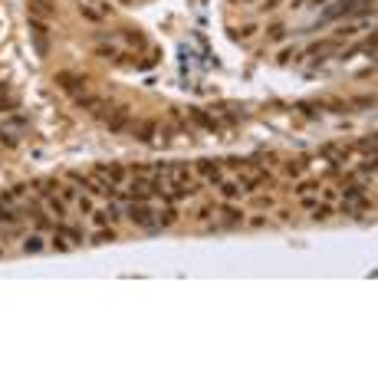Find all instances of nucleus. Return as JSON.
I'll return each mask as SVG.
<instances>
[{
	"instance_id": "f257e3e1",
	"label": "nucleus",
	"mask_w": 378,
	"mask_h": 378,
	"mask_svg": "<svg viewBox=\"0 0 378 378\" xmlns=\"http://www.w3.org/2000/svg\"><path fill=\"white\" fill-rule=\"evenodd\" d=\"M128 118H132L128 105H115V112H109V115H105V128H109L112 135H122L128 128Z\"/></svg>"
},
{
	"instance_id": "f03ea898",
	"label": "nucleus",
	"mask_w": 378,
	"mask_h": 378,
	"mask_svg": "<svg viewBox=\"0 0 378 378\" xmlns=\"http://www.w3.org/2000/svg\"><path fill=\"white\" fill-rule=\"evenodd\" d=\"M56 82L72 95H82V89H86V76H76V72H56Z\"/></svg>"
},
{
	"instance_id": "7ed1b4c3",
	"label": "nucleus",
	"mask_w": 378,
	"mask_h": 378,
	"mask_svg": "<svg viewBox=\"0 0 378 378\" xmlns=\"http://www.w3.org/2000/svg\"><path fill=\"white\" fill-rule=\"evenodd\" d=\"M128 217H132L135 224H142V227H155V214H151V207L142 204V201H135V204L128 207Z\"/></svg>"
},
{
	"instance_id": "20e7f679",
	"label": "nucleus",
	"mask_w": 378,
	"mask_h": 378,
	"mask_svg": "<svg viewBox=\"0 0 378 378\" xmlns=\"http://www.w3.org/2000/svg\"><path fill=\"white\" fill-rule=\"evenodd\" d=\"M352 7H355V0H339V3H332V7L323 13V20H336V16H346V13H352Z\"/></svg>"
},
{
	"instance_id": "39448f33",
	"label": "nucleus",
	"mask_w": 378,
	"mask_h": 378,
	"mask_svg": "<svg viewBox=\"0 0 378 378\" xmlns=\"http://www.w3.org/2000/svg\"><path fill=\"white\" fill-rule=\"evenodd\" d=\"M155 122H142V125H138V128H135V138H138V142H145V145H148L151 142V138H155Z\"/></svg>"
},
{
	"instance_id": "423d86ee",
	"label": "nucleus",
	"mask_w": 378,
	"mask_h": 378,
	"mask_svg": "<svg viewBox=\"0 0 378 378\" xmlns=\"http://www.w3.org/2000/svg\"><path fill=\"white\" fill-rule=\"evenodd\" d=\"M30 16H53V3H43V0H30Z\"/></svg>"
},
{
	"instance_id": "0eeeda50",
	"label": "nucleus",
	"mask_w": 378,
	"mask_h": 378,
	"mask_svg": "<svg viewBox=\"0 0 378 378\" xmlns=\"http://www.w3.org/2000/svg\"><path fill=\"white\" fill-rule=\"evenodd\" d=\"M191 118H194L201 128H207V132H214V128H217V125H214V118H211V115H204L201 109H191Z\"/></svg>"
},
{
	"instance_id": "6e6552de",
	"label": "nucleus",
	"mask_w": 378,
	"mask_h": 378,
	"mask_svg": "<svg viewBox=\"0 0 378 378\" xmlns=\"http://www.w3.org/2000/svg\"><path fill=\"white\" fill-rule=\"evenodd\" d=\"M46 207H49V214H53V217H66V204L59 201V197L46 194Z\"/></svg>"
},
{
	"instance_id": "1a4fd4ad",
	"label": "nucleus",
	"mask_w": 378,
	"mask_h": 378,
	"mask_svg": "<svg viewBox=\"0 0 378 378\" xmlns=\"http://www.w3.org/2000/svg\"><path fill=\"white\" fill-rule=\"evenodd\" d=\"M201 174H204V178H211L214 184H221V171H217V165H211V161H201Z\"/></svg>"
},
{
	"instance_id": "9d476101",
	"label": "nucleus",
	"mask_w": 378,
	"mask_h": 378,
	"mask_svg": "<svg viewBox=\"0 0 378 378\" xmlns=\"http://www.w3.org/2000/svg\"><path fill=\"white\" fill-rule=\"evenodd\" d=\"M76 99H79V105H82V109H89V112H95L99 105H105L99 95H76Z\"/></svg>"
},
{
	"instance_id": "9b49d317",
	"label": "nucleus",
	"mask_w": 378,
	"mask_h": 378,
	"mask_svg": "<svg viewBox=\"0 0 378 378\" xmlns=\"http://www.w3.org/2000/svg\"><path fill=\"white\" fill-rule=\"evenodd\" d=\"M118 36H125V39H128V43H132L135 49H142V46H145V36H142V33H138V30H122V33H118Z\"/></svg>"
},
{
	"instance_id": "f8f14e48",
	"label": "nucleus",
	"mask_w": 378,
	"mask_h": 378,
	"mask_svg": "<svg viewBox=\"0 0 378 378\" xmlns=\"http://www.w3.org/2000/svg\"><path fill=\"white\" fill-rule=\"evenodd\" d=\"M224 217H227V221H224V227H234V224H240V221H244V214H240V211H234V207H224Z\"/></svg>"
},
{
	"instance_id": "ddd939ff",
	"label": "nucleus",
	"mask_w": 378,
	"mask_h": 378,
	"mask_svg": "<svg viewBox=\"0 0 378 378\" xmlns=\"http://www.w3.org/2000/svg\"><path fill=\"white\" fill-rule=\"evenodd\" d=\"M59 234H66L72 244H82V230H76V227H66V224H59Z\"/></svg>"
},
{
	"instance_id": "4468645a",
	"label": "nucleus",
	"mask_w": 378,
	"mask_h": 378,
	"mask_svg": "<svg viewBox=\"0 0 378 378\" xmlns=\"http://www.w3.org/2000/svg\"><path fill=\"white\" fill-rule=\"evenodd\" d=\"M109 240H115V230H109V227H102L92 237V244H109Z\"/></svg>"
},
{
	"instance_id": "2eb2a0df",
	"label": "nucleus",
	"mask_w": 378,
	"mask_h": 378,
	"mask_svg": "<svg viewBox=\"0 0 378 378\" xmlns=\"http://www.w3.org/2000/svg\"><path fill=\"white\" fill-rule=\"evenodd\" d=\"M362 194H365L362 184H352V188H346V201H362Z\"/></svg>"
},
{
	"instance_id": "dca6fc26",
	"label": "nucleus",
	"mask_w": 378,
	"mask_h": 378,
	"mask_svg": "<svg viewBox=\"0 0 378 378\" xmlns=\"http://www.w3.org/2000/svg\"><path fill=\"white\" fill-rule=\"evenodd\" d=\"M23 250L26 253H39L43 250V240H39V237H30V240H23Z\"/></svg>"
},
{
	"instance_id": "f3484780",
	"label": "nucleus",
	"mask_w": 378,
	"mask_h": 378,
	"mask_svg": "<svg viewBox=\"0 0 378 378\" xmlns=\"http://www.w3.org/2000/svg\"><path fill=\"white\" fill-rule=\"evenodd\" d=\"M221 191H224V197H237V194H240V184H234V181H221Z\"/></svg>"
},
{
	"instance_id": "a211bd4d",
	"label": "nucleus",
	"mask_w": 378,
	"mask_h": 378,
	"mask_svg": "<svg viewBox=\"0 0 378 378\" xmlns=\"http://www.w3.org/2000/svg\"><path fill=\"white\" fill-rule=\"evenodd\" d=\"M109 178H112V184H122V181H125V171H122L118 165H112L109 168Z\"/></svg>"
},
{
	"instance_id": "6ab92c4d",
	"label": "nucleus",
	"mask_w": 378,
	"mask_h": 378,
	"mask_svg": "<svg viewBox=\"0 0 378 378\" xmlns=\"http://www.w3.org/2000/svg\"><path fill=\"white\" fill-rule=\"evenodd\" d=\"M329 214H332V207H326V204H316L313 207V217H316V221H326Z\"/></svg>"
},
{
	"instance_id": "aec40b11",
	"label": "nucleus",
	"mask_w": 378,
	"mask_h": 378,
	"mask_svg": "<svg viewBox=\"0 0 378 378\" xmlns=\"http://www.w3.org/2000/svg\"><path fill=\"white\" fill-rule=\"evenodd\" d=\"M33 188L39 191V194H53V188H56V181H33Z\"/></svg>"
},
{
	"instance_id": "412c9836",
	"label": "nucleus",
	"mask_w": 378,
	"mask_h": 378,
	"mask_svg": "<svg viewBox=\"0 0 378 378\" xmlns=\"http://www.w3.org/2000/svg\"><path fill=\"white\" fill-rule=\"evenodd\" d=\"M115 46H95V56H102V59H115Z\"/></svg>"
},
{
	"instance_id": "4be33fe9",
	"label": "nucleus",
	"mask_w": 378,
	"mask_h": 378,
	"mask_svg": "<svg viewBox=\"0 0 378 378\" xmlns=\"http://www.w3.org/2000/svg\"><path fill=\"white\" fill-rule=\"evenodd\" d=\"M260 184H270V174H257V178H250V181H247V188H260Z\"/></svg>"
},
{
	"instance_id": "5701e85b",
	"label": "nucleus",
	"mask_w": 378,
	"mask_h": 378,
	"mask_svg": "<svg viewBox=\"0 0 378 378\" xmlns=\"http://www.w3.org/2000/svg\"><path fill=\"white\" fill-rule=\"evenodd\" d=\"M0 221H3V224H13L16 221V214L7 211V207H3V201H0Z\"/></svg>"
},
{
	"instance_id": "b1692460",
	"label": "nucleus",
	"mask_w": 378,
	"mask_h": 378,
	"mask_svg": "<svg viewBox=\"0 0 378 378\" xmlns=\"http://www.w3.org/2000/svg\"><path fill=\"white\" fill-rule=\"evenodd\" d=\"M79 13L86 16V20H95V23H99V20H102V13H95L92 7H79Z\"/></svg>"
},
{
	"instance_id": "393cba45",
	"label": "nucleus",
	"mask_w": 378,
	"mask_h": 378,
	"mask_svg": "<svg viewBox=\"0 0 378 378\" xmlns=\"http://www.w3.org/2000/svg\"><path fill=\"white\" fill-rule=\"evenodd\" d=\"M174 221H178L174 207H165V214H161V221H158V224H174Z\"/></svg>"
},
{
	"instance_id": "a878e982",
	"label": "nucleus",
	"mask_w": 378,
	"mask_h": 378,
	"mask_svg": "<svg viewBox=\"0 0 378 378\" xmlns=\"http://www.w3.org/2000/svg\"><path fill=\"white\" fill-rule=\"evenodd\" d=\"M286 36V30H283V23H276L273 30H270V39H283Z\"/></svg>"
},
{
	"instance_id": "bb28decb",
	"label": "nucleus",
	"mask_w": 378,
	"mask_h": 378,
	"mask_svg": "<svg viewBox=\"0 0 378 378\" xmlns=\"http://www.w3.org/2000/svg\"><path fill=\"white\" fill-rule=\"evenodd\" d=\"M253 30H257V26H253V23H247V26H240V30H234V36H250Z\"/></svg>"
},
{
	"instance_id": "cd10ccee",
	"label": "nucleus",
	"mask_w": 378,
	"mask_h": 378,
	"mask_svg": "<svg viewBox=\"0 0 378 378\" xmlns=\"http://www.w3.org/2000/svg\"><path fill=\"white\" fill-rule=\"evenodd\" d=\"M316 188V181H303V184H296V194H306V191H313Z\"/></svg>"
},
{
	"instance_id": "c85d7f7f",
	"label": "nucleus",
	"mask_w": 378,
	"mask_h": 378,
	"mask_svg": "<svg viewBox=\"0 0 378 378\" xmlns=\"http://www.w3.org/2000/svg\"><path fill=\"white\" fill-rule=\"evenodd\" d=\"M79 207H82V211H92V201H89L86 194H79Z\"/></svg>"
},
{
	"instance_id": "c756f323",
	"label": "nucleus",
	"mask_w": 378,
	"mask_h": 378,
	"mask_svg": "<svg viewBox=\"0 0 378 378\" xmlns=\"http://www.w3.org/2000/svg\"><path fill=\"white\" fill-rule=\"evenodd\" d=\"M329 46H332V43H316V46L309 49V53H326V49H329Z\"/></svg>"
},
{
	"instance_id": "7c9ffc66",
	"label": "nucleus",
	"mask_w": 378,
	"mask_h": 378,
	"mask_svg": "<svg viewBox=\"0 0 378 378\" xmlns=\"http://www.w3.org/2000/svg\"><path fill=\"white\" fill-rule=\"evenodd\" d=\"M3 92H7V82H0V95H3Z\"/></svg>"
},
{
	"instance_id": "2f4dec72",
	"label": "nucleus",
	"mask_w": 378,
	"mask_h": 378,
	"mask_svg": "<svg viewBox=\"0 0 378 378\" xmlns=\"http://www.w3.org/2000/svg\"><path fill=\"white\" fill-rule=\"evenodd\" d=\"M43 3H53V0H43Z\"/></svg>"
},
{
	"instance_id": "473e14b6",
	"label": "nucleus",
	"mask_w": 378,
	"mask_h": 378,
	"mask_svg": "<svg viewBox=\"0 0 378 378\" xmlns=\"http://www.w3.org/2000/svg\"><path fill=\"white\" fill-rule=\"evenodd\" d=\"M122 3H132V0H122Z\"/></svg>"
}]
</instances>
